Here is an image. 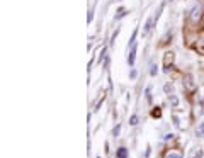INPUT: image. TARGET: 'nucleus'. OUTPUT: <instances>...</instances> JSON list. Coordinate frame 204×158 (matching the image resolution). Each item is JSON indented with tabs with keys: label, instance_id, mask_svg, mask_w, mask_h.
<instances>
[{
	"label": "nucleus",
	"instance_id": "obj_9",
	"mask_svg": "<svg viewBox=\"0 0 204 158\" xmlns=\"http://www.w3.org/2000/svg\"><path fill=\"white\" fill-rule=\"evenodd\" d=\"M151 114H153V117H160V116H162V112H160V109H158V107H156V109L153 110Z\"/></svg>",
	"mask_w": 204,
	"mask_h": 158
},
{
	"label": "nucleus",
	"instance_id": "obj_13",
	"mask_svg": "<svg viewBox=\"0 0 204 158\" xmlns=\"http://www.w3.org/2000/svg\"><path fill=\"white\" fill-rule=\"evenodd\" d=\"M151 75H153V76L156 75V66H151Z\"/></svg>",
	"mask_w": 204,
	"mask_h": 158
},
{
	"label": "nucleus",
	"instance_id": "obj_8",
	"mask_svg": "<svg viewBox=\"0 0 204 158\" xmlns=\"http://www.w3.org/2000/svg\"><path fill=\"white\" fill-rule=\"evenodd\" d=\"M119 131H121V126L117 124V126H116L114 129H112V136H117V134H119Z\"/></svg>",
	"mask_w": 204,
	"mask_h": 158
},
{
	"label": "nucleus",
	"instance_id": "obj_5",
	"mask_svg": "<svg viewBox=\"0 0 204 158\" xmlns=\"http://www.w3.org/2000/svg\"><path fill=\"white\" fill-rule=\"evenodd\" d=\"M169 102L172 104V105H177V104H179V99H177L175 95H170L169 97Z\"/></svg>",
	"mask_w": 204,
	"mask_h": 158
},
{
	"label": "nucleus",
	"instance_id": "obj_3",
	"mask_svg": "<svg viewBox=\"0 0 204 158\" xmlns=\"http://www.w3.org/2000/svg\"><path fill=\"white\" fill-rule=\"evenodd\" d=\"M126 157H128L126 148H119V151H117V158H126Z\"/></svg>",
	"mask_w": 204,
	"mask_h": 158
},
{
	"label": "nucleus",
	"instance_id": "obj_1",
	"mask_svg": "<svg viewBox=\"0 0 204 158\" xmlns=\"http://www.w3.org/2000/svg\"><path fill=\"white\" fill-rule=\"evenodd\" d=\"M201 10H203L201 5H196V7L192 9V12H190V19H192V21H197V19H199V15H201Z\"/></svg>",
	"mask_w": 204,
	"mask_h": 158
},
{
	"label": "nucleus",
	"instance_id": "obj_4",
	"mask_svg": "<svg viewBox=\"0 0 204 158\" xmlns=\"http://www.w3.org/2000/svg\"><path fill=\"white\" fill-rule=\"evenodd\" d=\"M196 134H197V136H201V138H204V124H201V126L197 128Z\"/></svg>",
	"mask_w": 204,
	"mask_h": 158
},
{
	"label": "nucleus",
	"instance_id": "obj_12",
	"mask_svg": "<svg viewBox=\"0 0 204 158\" xmlns=\"http://www.w3.org/2000/svg\"><path fill=\"white\" fill-rule=\"evenodd\" d=\"M92 19H94V15H92V12H88V15H87V22H92Z\"/></svg>",
	"mask_w": 204,
	"mask_h": 158
},
{
	"label": "nucleus",
	"instance_id": "obj_2",
	"mask_svg": "<svg viewBox=\"0 0 204 158\" xmlns=\"http://www.w3.org/2000/svg\"><path fill=\"white\" fill-rule=\"evenodd\" d=\"M135 56H136V48L133 46V48H131V53H129V56H128V63L131 66L135 65Z\"/></svg>",
	"mask_w": 204,
	"mask_h": 158
},
{
	"label": "nucleus",
	"instance_id": "obj_6",
	"mask_svg": "<svg viewBox=\"0 0 204 158\" xmlns=\"http://www.w3.org/2000/svg\"><path fill=\"white\" fill-rule=\"evenodd\" d=\"M129 124H131V126H136V124H138V116H131V119H129Z\"/></svg>",
	"mask_w": 204,
	"mask_h": 158
},
{
	"label": "nucleus",
	"instance_id": "obj_11",
	"mask_svg": "<svg viewBox=\"0 0 204 158\" xmlns=\"http://www.w3.org/2000/svg\"><path fill=\"white\" fill-rule=\"evenodd\" d=\"M124 15H126V10H124V9H121V10H119V14H117V17H116V19H121V17H124Z\"/></svg>",
	"mask_w": 204,
	"mask_h": 158
},
{
	"label": "nucleus",
	"instance_id": "obj_7",
	"mask_svg": "<svg viewBox=\"0 0 204 158\" xmlns=\"http://www.w3.org/2000/svg\"><path fill=\"white\" fill-rule=\"evenodd\" d=\"M165 158H182V157H180L179 153H174V151H172V153H169V155H167Z\"/></svg>",
	"mask_w": 204,
	"mask_h": 158
},
{
	"label": "nucleus",
	"instance_id": "obj_10",
	"mask_svg": "<svg viewBox=\"0 0 204 158\" xmlns=\"http://www.w3.org/2000/svg\"><path fill=\"white\" fill-rule=\"evenodd\" d=\"M151 22H153V21H151V19H148L146 26H145V32H148V31H150V27H151Z\"/></svg>",
	"mask_w": 204,
	"mask_h": 158
}]
</instances>
